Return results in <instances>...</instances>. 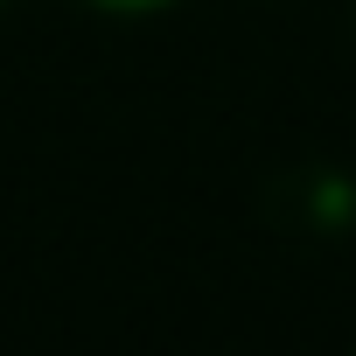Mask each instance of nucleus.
<instances>
[{
    "mask_svg": "<svg viewBox=\"0 0 356 356\" xmlns=\"http://www.w3.org/2000/svg\"><path fill=\"white\" fill-rule=\"evenodd\" d=\"M84 8H98V15H161L175 0H84Z\"/></svg>",
    "mask_w": 356,
    "mask_h": 356,
    "instance_id": "obj_1",
    "label": "nucleus"
},
{
    "mask_svg": "<svg viewBox=\"0 0 356 356\" xmlns=\"http://www.w3.org/2000/svg\"><path fill=\"white\" fill-rule=\"evenodd\" d=\"M0 8H8V0H0Z\"/></svg>",
    "mask_w": 356,
    "mask_h": 356,
    "instance_id": "obj_2",
    "label": "nucleus"
}]
</instances>
